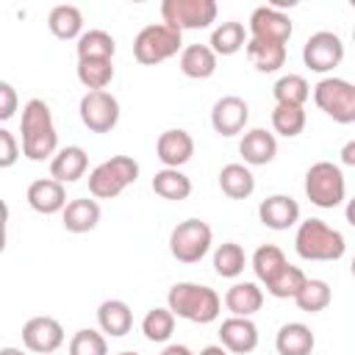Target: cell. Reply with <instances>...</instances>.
I'll list each match as a JSON object with an SVG mask.
<instances>
[{
    "label": "cell",
    "instance_id": "9",
    "mask_svg": "<svg viewBox=\"0 0 355 355\" xmlns=\"http://www.w3.org/2000/svg\"><path fill=\"white\" fill-rule=\"evenodd\" d=\"M216 3L214 0H164L161 3V19L172 28L183 31H200L216 22Z\"/></svg>",
    "mask_w": 355,
    "mask_h": 355
},
{
    "label": "cell",
    "instance_id": "46",
    "mask_svg": "<svg viewBox=\"0 0 355 355\" xmlns=\"http://www.w3.org/2000/svg\"><path fill=\"white\" fill-rule=\"evenodd\" d=\"M344 216H347V222L355 227V197L352 200H347V208H344Z\"/></svg>",
    "mask_w": 355,
    "mask_h": 355
},
{
    "label": "cell",
    "instance_id": "2",
    "mask_svg": "<svg viewBox=\"0 0 355 355\" xmlns=\"http://www.w3.org/2000/svg\"><path fill=\"white\" fill-rule=\"evenodd\" d=\"M166 308L178 319H186L194 324H208V322H216V316L222 311V300L211 286L183 280V283H175L169 288Z\"/></svg>",
    "mask_w": 355,
    "mask_h": 355
},
{
    "label": "cell",
    "instance_id": "43",
    "mask_svg": "<svg viewBox=\"0 0 355 355\" xmlns=\"http://www.w3.org/2000/svg\"><path fill=\"white\" fill-rule=\"evenodd\" d=\"M341 164H347V166H355V139H349L344 147H341Z\"/></svg>",
    "mask_w": 355,
    "mask_h": 355
},
{
    "label": "cell",
    "instance_id": "33",
    "mask_svg": "<svg viewBox=\"0 0 355 355\" xmlns=\"http://www.w3.org/2000/svg\"><path fill=\"white\" fill-rule=\"evenodd\" d=\"M153 191L158 194V197H164V200H186L189 194H191V180L180 172V169H161V172H155V178H153Z\"/></svg>",
    "mask_w": 355,
    "mask_h": 355
},
{
    "label": "cell",
    "instance_id": "14",
    "mask_svg": "<svg viewBox=\"0 0 355 355\" xmlns=\"http://www.w3.org/2000/svg\"><path fill=\"white\" fill-rule=\"evenodd\" d=\"M250 122V105L236 97V94H225L214 103L211 108V125L219 136L230 139V136H239Z\"/></svg>",
    "mask_w": 355,
    "mask_h": 355
},
{
    "label": "cell",
    "instance_id": "3",
    "mask_svg": "<svg viewBox=\"0 0 355 355\" xmlns=\"http://www.w3.org/2000/svg\"><path fill=\"white\" fill-rule=\"evenodd\" d=\"M294 250L302 261H338L347 250V241H344L341 230L330 227L324 219L311 216L297 225Z\"/></svg>",
    "mask_w": 355,
    "mask_h": 355
},
{
    "label": "cell",
    "instance_id": "48",
    "mask_svg": "<svg viewBox=\"0 0 355 355\" xmlns=\"http://www.w3.org/2000/svg\"><path fill=\"white\" fill-rule=\"evenodd\" d=\"M349 272H352V277H355V255H352V261H349Z\"/></svg>",
    "mask_w": 355,
    "mask_h": 355
},
{
    "label": "cell",
    "instance_id": "24",
    "mask_svg": "<svg viewBox=\"0 0 355 355\" xmlns=\"http://www.w3.org/2000/svg\"><path fill=\"white\" fill-rule=\"evenodd\" d=\"M97 324L105 336H114V338L128 336L133 327V311L122 300H105L97 308Z\"/></svg>",
    "mask_w": 355,
    "mask_h": 355
},
{
    "label": "cell",
    "instance_id": "51",
    "mask_svg": "<svg viewBox=\"0 0 355 355\" xmlns=\"http://www.w3.org/2000/svg\"><path fill=\"white\" fill-rule=\"evenodd\" d=\"M352 8H355V0H352Z\"/></svg>",
    "mask_w": 355,
    "mask_h": 355
},
{
    "label": "cell",
    "instance_id": "34",
    "mask_svg": "<svg viewBox=\"0 0 355 355\" xmlns=\"http://www.w3.org/2000/svg\"><path fill=\"white\" fill-rule=\"evenodd\" d=\"M244 266H247V255H244L241 244L225 241V244H219V247L214 250V272H216L219 277L233 280V277H239V275L244 272Z\"/></svg>",
    "mask_w": 355,
    "mask_h": 355
},
{
    "label": "cell",
    "instance_id": "44",
    "mask_svg": "<svg viewBox=\"0 0 355 355\" xmlns=\"http://www.w3.org/2000/svg\"><path fill=\"white\" fill-rule=\"evenodd\" d=\"M161 355H194L186 344H169V347H164V352Z\"/></svg>",
    "mask_w": 355,
    "mask_h": 355
},
{
    "label": "cell",
    "instance_id": "16",
    "mask_svg": "<svg viewBox=\"0 0 355 355\" xmlns=\"http://www.w3.org/2000/svg\"><path fill=\"white\" fill-rule=\"evenodd\" d=\"M258 219L269 230H288V227L300 225V202L288 194H272V197L261 200Z\"/></svg>",
    "mask_w": 355,
    "mask_h": 355
},
{
    "label": "cell",
    "instance_id": "15",
    "mask_svg": "<svg viewBox=\"0 0 355 355\" xmlns=\"http://www.w3.org/2000/svg\"><path fill=\"white\" fill-rule=\"evenodd\" d=\"M155 155L166 169H180L194 155V139L183 128H169L155 141Z\"/></svg>",
    "mask_w": 355,
    "mask_h": 355
},
{
    "label": "cell",
    "instance_id": "28",
    "mask_svg": "<svg viewBox=\"0 0 355 355\" xmlns=\"http://www.w3.org/2000/svg\"><path fill=\"white\" fill-rule=\"evenodd\" d=\"M247 31H244V25L241 22H236V19H227V22H219L214 31H211V50L216 53V55H233V53H239L241 47H247Z\"/></svg>",
    "mask_w": 355,
    "mask_h": 355
},
{
    "label": "cell",
    "instance_id": "30",
    "mask_svg": "<svg viewBox=\"0 0 355 355\" xmlns=\"http://www.w3.org/2000/svg\"><path fill=\"white\" fill-rule=\"evenodd\" d=\"M75 50H78V61H83V58H108V61H114L116 42H114L111 33H105V31H100V28H89V31L78 39Z\"/></svg>",
    "mask_w": 355,
    "mask_h": 355
},
{
    "label": "cell",
    "instance_id": "29",
    "mask_svg": "<svg viewBox=\"0 0 355 355\" xmlns=\"http://www.w3.org/2000/svg\"><path fill=\"white\" fill-rule=\"evenodd\" d=\"M244 50H247L250 64H252L258 72H277V69L286 64V44L250 39Z\"/></svg>",
    "mask_w": 355,
    "mask_h": 355
},
{
    "label": "cell",
    "instance_id": "47",
    "mask_svg": "<svg viewBox=\"0 0 355 355\" xmlns=\"http://www.w3.org/2000/svg\"><path fill=\"white\" fill-rule=\"evenodd\" d=\"M0 355H25L22 349H17V347H3L0 349Z\"/></svg>",
    "mask_w": 355,
    "mask_h": 355
},
{
    "label": "cell",
    "instance_id": "26",
    "mask_svg": "<svg viewBox=\"0 0 355 355\" xmlns=\"http://www.w3.org/2000/svg\"><path fill=\"white\" fill-rule=\"evenodd\" d=\"M180 72L191 80H205L216 72V53L211 44H186L180 53Z\"/></svg>",
    "mask_w": 355,
    "mask_h": 355
},
{
    "label": "cell",
    "instance_id": "11",
    "mask_svg": "<svg viewBox=\"0 0 355 355\" xmlns=\"http://www.w3.org/2000/svg\"><path fill=\"white\" fill-rule=\"evenodd\" d=\"M302 61L313 72H330L344 61V42L333 31H316L302 44Z\"/></svg>",
    "mask_w": 355,
    "mask_h": 355
},
{
    "label": "cell",
    "instance_id": "37",
    "mask_svg": "<svg viewBox=\"0 0 355 355\" xmlns=\"http://www.w3.org/2000/svg\"><path fill=\"white\" fill-rule=\"evenodd\" d=\"M330 300H333V291H330V286H327L324 280H319V277H308L305 286L300 288V294L294 297L297 308L305 311V313H319V311H324V308L330 305Z\"/></svg>",
    "mask_w": 355,
    "mask_h": 355
},
{
    "label": "cell",
    "instance_id": "21",
    "mask_svg": "<svg viewBox=\"0 0 355 355\" xmlns=\"http://www.w3.org/2000/svg\"><path fill=\"white\" fill-rule=\"evenodd\" d=\"M100 202L97 200H89V197H78V200H69L67 208L61 211V225L64 230L69 233H89L97 227L100 222Z\"/></svg>",
    "mask_w": 355,
    "mask_h": 355
},
{
    "label": "cell",
    "instance_id": "39",
    "mask_svg": "<svg viewBox=\"0 0 355 355\" xmlns=\"http://www.w3.org/2000/svg\"><path fill=\"white\" fill-rule=\"evenodd\" d=\"M305 105H275L272 111V128L275 133L286 136V139H294L305 130Z\"/></svg>",
    "mask_w": 355,
    "mask_h": 355
},
{
    "label": "cell",
    "instance_id": "38",
    "mask_svg": "<svg viewBox=\"0 0 355 355\" xmlns=\"http://www.w3.org/2000/svg\"><path fill=\"white\" fill-rule=\"evenodd\" d=\"M141 333L147 341L164 344L175 333V313L169 308H150L141 319Z\"/></svg>",
    "mask_w": 355,
    "mask_h": 355
},
{
    "label": "cell",
    "instance_id": "32",
    "mask_svg": "<svg viewBox=\"0 0 355 355\" xmlns=\"http://www.w3.org/2000/svg\"><path fill=\"white\" fill-rule=\"evenodd\" d=\"M272 94L277 100V105H305L308 97H311V83L302 78V75H283L275 80L272 86Z\"/></svg>",
    "mask_w": 355,
    "mask_h": 355
},
{
    "label": "cell",
    "instance_id": "1",
    "mask_svg": "<svg viewBox=\"0 0 355 355\" xmlns=\"http://www.w3.org/2000/svg\"><path fill=\"white\" fill-rule=\"evenodd\" d=\"M22 155L31 161H44L58 153V133L53 125V111L44 100L33 97L22 108Z\"/></svg>",
    "mask_w": 355,
    "mask_h": 355
},
{
    "label": "cell",
    "instance_id": "40",
    "mask_svg": "<svg viewBox=\"0 0 355 355\" xmlns=\"http://www.w3.org/2000/svg\"><path fill=\"white\" fill-rule=\"evenodd\" d=\"M69 355H108V341L103 330L83 327L69 338Z\"/></svg>",
    "mask_w": 355,
    "mask_h": 355
},
{
    "label": "cell",
    "instance_id": "19",
    "mask_svg": "<svg viewBox=\"0 0 355 355\" xmlns=\"http://www.w3.org/2000/svg\"><path fill=\"white\" fill-rule=\"evenodd\" d=\"M239 153L247 166H266L277 155V139H275V133H269L263 128H252L241 136Z\"/></svg>",
    "mask_w": 355,
    "mask_h": 355
},
{
    "label": "cell",
    "instance_id": "35",
    "mask_svg": "<svg viewBox=\"0 0 355 355\" xmlns=\"http://www.w3.org/2000/svg\"><path fill=\"white\" fill-rule=\"evenodd\" d=\"M288 261H286V255H283V250L277 247V244H261L255 252H252V272H255V277L266 286L283 266H286Z\"/></svg>",
    "mask_w": 355,
    "mask_h": 355
},
{
    "label": "cell",
    "instance_id": "45",
    "mask_svg": "<svg viewBox=\"0 0 355 355\" xmlns=\"http://www.w3.org/2000/svg\"><path fill=\"white\" fill-rule=\"evenodd\" d=\"M200 355H227V349L222 344H208V347L200 349Z\"/></svg>",
    "mask_w": 355,
    "mask_h": 355
},
{
    "label": "cell",
    "instance_id": "7",
    "mask_svg": "<svg viewBox=\"0 0 355 355\" xmlns=\"http://www.w3.org/2000/svg\"><path fill=\"white\" fill-rule=\"evenodd\" d=\"M214 244V230L202 219H183L169 233V252L180 263H197L208 255Z\"/></svg>",
    "mask_w": 355,
    "mask_h": 355
},
{
    "label": "cell",
    "instance_id": "27",
    "mask_svg": "<svg viewBox=\"0 0 355 355\" xmlns=\"http://www.w3.org/2000/svg\"><path fill=\"white\" fill-rule=\"evenodd\" d=\"M219 189L230 200H247L255 191V175L247 164H225L219 169Z\"/></svg>",
    "mask_w": 355,
    "mask_h": 355
},
{
    "label": "cell",
    "instance_id": "50",
    "mask_svg": "<svg viewBox=\"0 0 355 355\" xmlns=\"http://www.w3.org/2000/svg\"><path fill=\"white\" fill-rule=\"evenodd\" d=\"M352 42H355V28H352Z\"/></svg>",
    "mask_w": 355,
    "mask_h": 355
},
{
    "label": "cell",
    "instance_id": "20",
    "mask_svg": "<svg viewBox=\"0 0 355 355\" xmlns=\"http://www.w3.org/2000/svg\"><path fill=\"white\" fill-rule=\"evenodd\" d=\"M86 169H89V155L78 144L61 147L50 158V178H55L58 183H75V180H80L86 175Z\"/></svg>",
    "mask_w": 355,
    "mask_h": 355
},
{
    "label": "cell",
    "instance_id": "23",
    "mask_svg": "<svg viewBox=\"0 0 355 355\" xmlns=\"http://www.w3.org/2000/svg\"><path fill=\"white\" fill-rule=\"evenodd\" d=\"M263 305V288L252 280H244V283H233L227 291H225V308L233 313V316H252L258 313Z\"/></svg>",
    "mask_w": 355,
    "mask_h": 355
},
{
    "label": "cell",
    "instance_id": "4",
    "mask_svg": "<svg viewBox=\"0 0 355 355\" xmlns=\"http://www.w3.org/2000/svg\"><path fill=\"white\" fill-rule=\"evenodd\" d=\"M178 53H183V33L166 22L144 25L133 39V58L144 67H155Z\"/></svg>",
    "mask_w": 355,
    "mask_h": 355
},
{
    "label": "cell",
    "instance_id": "42",
    "mask_svg": "<svg viewBox=\"0 0 355 355\" xmlns=\"http://www.w3.org/2000/svg\"><path fill=\"white\" fill-rule=\"evenodd\" d=\"M17 114V89L8 80H0V119L8 122Z\"/></svg>",
    "mask_w": 355,
    "mask_h": 355
},
{
    "label": "cell",
    "instance_id": "12",
    "mask_svg": "<svg viewBox=\"0 0 355 355\" xmlns=\"http://www.w3.org/2000/svg\"><path fill=\"white\" fill-rule=\"evenodd\" d=\"M22 344L28 352L53 355L64 344V327L53 316H33L22 324Z\"/></svg>",
    "mask_w": 355,
    "mask_h": 355
},
{
    "label": "cell",
    "instance_id": "17",
    "mask_svg": "<svg viewBox=\"0 0 355 355\" xmlns=\"http://www.w3.org/2000/svg\"><path fill=\"white\" fill-rule=\"evenodd\" d=\"M219 341L233 355H247L258 347V327L250 316H230L219 324Z\"/></svg>",
    "mask_w": 355,
    "mask_h": 355
},
{
    "label": "cell",
    "instance_id": "22",
    "mask_svg": "<svg viewBox=\"0 0 355 355\" xmlns=\"http://www.w3.org/2000/svg\"><path fill=\"white\" fill-rule=\"evenodd\" d=\"M316 347V336L302 322H286L275 336L277 355H311Z\"/></svg>",
    "mask_w": 355,
    "mask_h": 355
},
{
    "label": "cell",
    "instance_id": "8",
    "mask_svg": "<svg viewBox=\"0 0 355 355\" xmlns=\"http://www.w3.org/2000/svg\"><path fill=\"white\" fill-rule=\"evenodd\" d=\"M313 103L338 125L355 122V83L344 78H322L313 86Z\"/></svg>",
    "mask_w": 355,
    "mask_h": 355
},
{
    "label": "cell",
    "instance_id": "18",
    "mask_svg": "<svg viewBox=\"0 0 355 355\" xmlns=\"http://www.w3.org/2000/svg\"><path fill=\"white\" fill-rule=\"evenodd\" d=\"M28 205L36 211V214H44V216H53L58 211L67 208V191H64V183H58L55 178H39L28 186V194H25Z\"/></svg>",
    "mask_w": 355,
    "mask_h": 355
},
{
    "label": "cell",
    "instance_id": "25",
    "mask_svg": "<svg viewBox=\"0 0 355 355\" xmlns=\"http://www.w3.org/2000/svg\"><path fill=\"white\" fill-rule=\"evenodd\" d=\"M47 28L55 39H80L86 31H83V14L78 6H69V3H61V6H53L50 14H47Z\"/></svg>",
    "mask_w": 355,
    "mask_h": 355
},
{
    "label": "cell",
    "instance_id": "36",
    "mask_svg": "<svg viewBox=\"0 0 355 355\" xmlns=\"http://www.w3.org/2000/svg\"><path fill=\"white\" fill-rule=\"evenodd\" d=\"M305 272L300 269V266H291V263H286L269 283H266V291L275 297V300H294L297 294H300V288L305 286Z\"/></svg>",
    "mask_w": 355,
    "mask_h": 355
},
{
    "label": "cell",
    "instance_id": "49",
    "mask_svg": "<svg viewBox=\"0 0 355 355\" xmlns=\"http://www.w3.org/2000/svg\"><path fill=\"white\" fill-rule=\"evenodd\" d=\"M119 355H139V352H119Z\"/></svg>",
    "mask_w": 355,
    "mask_h": 355
},
{
    "label": "cell",
    "instance_id": "6",
    "mask_svg": "<svg viewBox=\"0 0 355 355\" xmlns=\"http://www.w3.org/2000/svg\"><path fill=\"white\" fill-rule=\"evenodd\" d=\"M305 197L316 208H336L347 197V180L338 164L316 161L305 172Z\"/></svg>",
    "mask_w": 355,
    "mask_h": 355
},
{
    "label": "cell",
    "instance_id": "41",
    "mask_svg": "<svg viewBox=\"0 0 355 355\" xmlns=\"http://www.w3.org/2000/svg\"><path fill=\"white\" fill-rule=\"evenodd\" d=\"M19 150H22V147L17 144L14 133H11L8 128H0V169L14 166L17 158H19Z\"/></svg>",
    "mask_w": 355,
    "mask_h": 355
},
{
    "label": "cell",
    "instance_id": "5",
    "mask_svg": "<svg viewBox=\"0 0 355 355\" xmlns=\"http://www.w3.org/2000/svg\"><path fill=\"white\" fill-rule=\"evenodd\" d=\"M139 178V161L130 155H114L89 172V191L94 200H114Z\"/></svg>",
    "mask_w": 355,
    "mask_h": 355
},
{
    "label": "cell",
    "instance_id": "13",
    "mask_svg": "<svg viewBox=\"0 0 355 355\" xmlns=\"http://www.w3.org/2000/svg\"><path fill=\"white\" fill-rule=\"evenodd\" d=\"M291 19L272 8V6H258L250 14V39L258 42H275V44H286L291 39Z\"/></svg>",
    "mask_w": 355,
    "mask_h": 355
},
{
    "label": "cell",
    "instance_id": "31",
    "mask_svg": "<svg viewBox=\"0 0 355 355\" xmlns=\"http://www.w3.org/2000/svg\"><path fill=\"white\" fill-rule=\"evenodd\" d=\"M78 80L89 92H105V86L114 80V61H108V58H83V61H78Z\"/></svg>",
    "mask_w": 355,
    "mask_h": 355
},
{
    "label": "cell",
    "instance_id": "10",
    "mask_svg": "<svg viewBox=\"0 0 355 355\" xmlns=\"http://www.w3.org/2000/svg\"><path fill=\"white\" fill-rule=\"evenodd\" d=\"M78 114L92 133H108L119 122V100L111 92H86L80 97Z\"/></svg>",
    "mask_w": 355,
    "mask_h": 355
}]
</instances>
